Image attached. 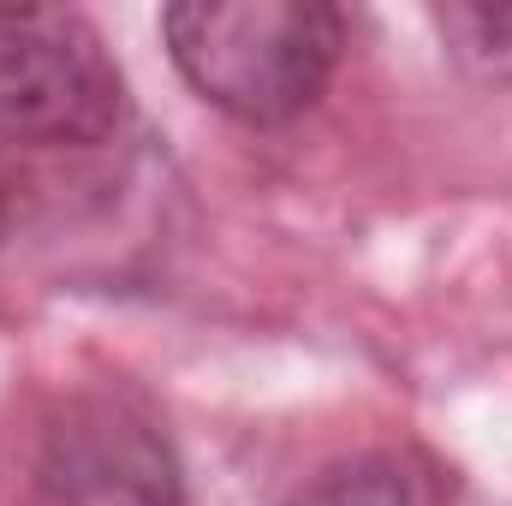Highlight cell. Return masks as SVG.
<instances>
[{"mask_svg":"<svg viewBox=\"0 0 512 506\" xmlns=\"http://www.w3.org/2000/svg\"><path fill=\"white\" fill-rule=\"evenodd\" d=\"M447 495H453L447 465H435L417 447H382L316 471L280 506H441Z\"/></svg>","mask_w":512,"mask_h":506,"instance_id":"4","label":"cell"},{"mask_svg":"<svg viewBox=\"0 0 512 506\" xmlns=\"http://www.w3.org/2000/svg\"><path fill=\"white\" fill-rule=\"evenodd\" d=\"M126 84L72 6H0V137L36 149H90L114 137Z\"/></svg>","mask_w":512,"mask_h":506,"instance_id":"3","label":"cell"},{"mask_svg":"<svg viewBox=\"0 0 512 506\" xmlns=\"http://www.w3.org/2000/svg\"><path fill=\"white\" fill-rule=\"evenodd\" d=\"M12 506H179V459L120 387L48 393L12 441Z\"/></svg>","mask_w":512,"mask_h":506,"instance_id":"2","label":"cell"},{"mask_svg":"<svg viewBox=\"0 0 512 506\" xmlns=\"http://www.w3.org/2000/svg\"><path fill=\"white\" fill-rule=\"evenodd\" d=\"M435 30L459 72L477 84H512V6H435Z\"/></svg>","mask_w":512,"mask_h":506,"instance_id":"5","label":"cell"},{"mask_svg":"<svg viewBox=\"0 0 512 506\" xmlns=\"http://www.w3.org/2000/svg\"><path fill=\"white\" fill-rule=\"evenodd\" d=\"M161 36L209 108L280 126L328 90L346 18L328 0H185L161 12Z\"/></svg>","mask_w":512,"mask_h":506,"instance_id":"1","label":"cell"},{"mask_svg":"<svg viewBox=\"0 0 512 506\" xmlns=\"http://www.w3.org/2000/svg\"><path fill=\"white\" fill-rule=\"evenodd\" d=\"M0 233H6V197H0Z\"/></svg>","mask_w":512,"mask_h":506,"instance_id":"6","label":"cell"}]
</instances>
